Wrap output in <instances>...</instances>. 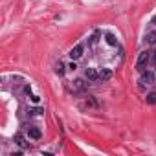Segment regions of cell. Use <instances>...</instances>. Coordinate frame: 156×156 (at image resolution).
Returning a JSON list of instances; mask_svg holds the SVG:
<instances>
[{
    "label": "cell",
    "mask_w": 156,
    "mask_h": 156,
    "mask_svg": "<svg viewBox=\"0 0 156 156\" xmlns=\"http://www.w3.org/2000/svg\"><path fill=\"white\" fill-rule=\"evenodd\" d=\"M87 107H92V108H96V107H98V101H96L94 98H88V99H87Z\"/></svg>",
    "instance_id": "obj_13"
},
{
    "label": "cell",
    "mask_w": 156,
    "mask_h": 156,
    "mask_svg": "<svg viewBox=\"0 0 156 156\" xmlns=\"http://www.w3.org/2000/svg\"><path fill=\"white\" fill-rule=\"evenodd\" d=\"M149 61H151V51H147V50L141 51L140 57H138V61H136V70H138V72H145Z\"/></svg>",
    "instance_id": "obj_1"
},
{
    "label": "cell",
    "mask_w": 156,
    "mask_h": 156,
    "mask_svg": "<svg viewBox=\"0 0 156 156\" xmlns=\"http://www.w3.org/2000/svg\"><path fill=\"white\" fill-rule=\"evenodd\" d=\"M154 22H156V19H154Z\"/></svg>",
    "instance_id": "obj_19"
},
{
    "label": "cell",
    "mask_w": 156,
    "mask_h": 156,
    "mask_svg": "<svg viewBox=\"0 0 156 156\" xmlns=\"http://www.w3.org/2000/svg\"><path fill=\"white\" fill-rule=\"evenodd\" d=\"M28 134H30L31 140H39V138L42 136V132H41L39 127H30V129H28Z\"/></svg>",
    "instance_id": "obj_6"
},
{
    "label": "cell",
    "mask_w": 156,
    "mask_h": 156,
    "mask_svg": "<svg viewBox=\"0 0 156 156\" xmlns=\"http://www.w3.org/2000/svg\"><path fill=\"white\" fill-rule=\"evenodd\" d=\"M105 41H107L110 46H116V44H118V39H116L112 33H107V35H105Z\"/></svg>",
    "instance_id": "obj_9"
},
{
    "label": "cell",
    "mask_w": 156,
    "mask_h": 156,
    "mask_svg": "<svg viewBox=\"0 0 156 156\" xmlns=\"http://www.w3.org/2000/svg\"><path fill=\"white\" fill-rule=\"evenodd\" d=\"M145 39H147V42H149V44H156V31H149Z\"/></svg>",
    "instance_id": "obj_10"
},
{
    "label": "cell",
    "mask_w": 156,
    "mask_h": 156,
    "mask_svg": "<svg viewBox=\"0 0 156 156\" xmlns=\"http://www.w3.org/2000/svg\"><path fill=\"white\" fill-rule=\"evenodd\" d=\"M30 112H31V114H33V116H41V114H42V112H44V110H42V108H39V107H37V108H33V110H30Z\"/></svg>",
    "instance_id": "obj_14"
},
{
    "label": "cell",
    "mask_w": 156,
    "mask_h": 156,
    "mask_svg": "<svg viewBox=\"0 0 156 156\" xmlns=\"http://www.w3.org/2000/svg\"><path fill=\"white\" fill-rule=\"evenodd\" d=\"M31 101L33 103H39V96H31Z\"/></svg>",
    "instance_id": "obj_17"
},
{
    "label": "cell",
    "mask_w": 156,
    "mask_h": 156,
    "mask_svg": "<svg viewBox=\"0 0 156 156\" xmlns=\"http://www.w3.org/2000/svg\"><path fill=\"white\" fill-rule=\"evenodd\" d=\"M55 72H57L59 75H62V73H64V64H62L61 61H59V62L55 64Z\"/></svg>",
    "instance_id": "obj_12"
},
{
    "label": "cell",
    "mask_w": 156,
    "mask_h": 156,
    "mask_svg": "<svg viewBox=\"0 0 156 156\" xmlns=\"http://www.w3.org/2000/svg\"><path fill=\"white\" fill-rule=\"evenodd\" d=\"M87 79L90 83H96L99 79V72H96V68H87Z\"/></svg>",
    "instance_id": "obj_4"
},
{
    "label": "cell",
    "mask_w": 156,
    "mask_h": 156,
    "mask_svg": "<svg viewBox=\"0 0 156 156\" xmlns=\"http://www.w3.org/2000/svg\"><path fill=\"white\" fill-rule=\"evenodd\" d=\"M99 79L101 81H110L112 79V70L110 68H101L99 70Z\"/></svg>",
    "instance_id": "obj_5"
},
{
    "label": "cell",
    "mask_w": 156,
    "mask_h": 156,
    "mask_svg": "<svg viewBox=\"0 0 156 156\" xmlns=\"http://www.w3.org/2000/svg\"><path fill=\"white\" fill-rule=\"evenodd\" d=\"M15 143H17L20 149H28V147H30V143L24 140V136H22V134H15Z\"/></svg>",
    "instance_id": "obj_7"
},
{
    "label": "cell",
    "mask_w": 156,
    "mask_h": 156,
    "mask_svg": "<svg viewBox=\"0 0 156 156\" xmlns=\"http://www.w3.org/2000/svg\"><path fill=\"white\" fill-rule=\"evenodd\" d=\"M140 83H141V87H151V85H154V73H152V72H141Z\"/></svg>",
    "instance_id": "obj_2"
},
{
    "label": "cell",
    "mask_w": 156,
    "mask_h": 156,
    "mask_svg": "<svg viewBox=\"0 0 156 156\" xmlns=\"http://www.w3.org/2000/svg\"><path fill=\"white\" fill-rule=\"evenodd\" d=\"M147 103L149 105H156V92H151V94H147Z\"/></svg>",
    "instance_id": "obj_11"
},
{
    "label": "cell",
    "mask_w": 156,
    "mask_h": 156,
    "mask_svg": "<svg viewBox=\"0 0 156 156\" xmlns=\"http://www.w3.org/2000/svg\"><path fill=\"white\" fill-rule=\"evenodd\" d=\"M83 53H85V46H83V44H75V46L70 50V57H72L73 61L81 59V57H83Z\"/></svg>",
    "instance_id": "obj_3"
},
{
    "label": "cell",
    "mask_w": 156,
    "mask_h": 156,
    "mask_svg": "<svg viewBox=\"0 0 156 156\" xmlns=\"http://www.w3.org/2000/svg\"><path fill=\"white\" fill-rule=\"evenodd\" d=\"M85 88H87V83H85L83 79H75V81H73V90H75V92H83Z\"/></svg>",
    "instance_id": "obj_8"
},
{
    "label": "cell",
    "mask_w": 156,
    "mask_h": 156,
    "mask_svg": "<svg viewBox=\"0 0 156 156\" xmlns=\"http://www.w3.org/2000/svg\"><path fill=\"white\" fill-rule=\"evenodd\" d=\"M98 39H99V33H94V35L90 37V44H96V42H98Z\"/></svg>",
    "instance_id": "obj_15"
},
{
    "label": "cell",
    "mask_w": 156,
    "mask_h": 156,
    "mask_svg": "<svg viewBox=\"0 0 156 156\" xmlns=\"http://www.w3.org/2000/svg\"><path fill=\"white\" fill-rule=\"evenodd\" d=\"M68 68H70V70H75V68H77V64H75V61H73V62H70V64H68Z\"/></svg>",
    "instance_id": "obj_16"
},
{
    "label": "cell",
    "mask_w": 156,
    "mask_h": 156,
    "mask_svg": "<svg viewBox=\"0 0 156 156\" xmlns=\"http://www.w3.org/2000/svg\"><path fill=\"white\" fill-rule=\"evenodd\" d=\"M152 61H154V64H156V51H154V57H152Z\"/></svg>",
    "instance_id": "obj_18"
}]
</instances>
